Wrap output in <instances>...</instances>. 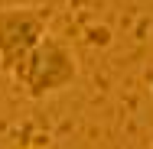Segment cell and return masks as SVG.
Instances as JSON below:
<instances>
[{
	"instance_id": "obj_1",
	"label": "cell",
	"mask_w": 153,
	"mask_h": 149,
	"mask_svg": "<svg viewBox=\"0 0 153 149\" xmlns=\"http://www.w3.org/2000/svg\"><path fill=\"white\" fill-rule=\"evenodd\" d=\"M75 78H78V59H75L72 46L59 36H49V32L33 46V52L10 75V81L33 101H42L49 94L72 88Z\"/></svg>"
},
{
	"instance_id": "obj_2",
	"label": "cell",
	"mask_w": 153,
	"mask_h": 149,
	"mask_svg": "<svg viewBox=\"0 0 153 149\" xmlns=\"http://www.w3.org/2000/svg\"><path fill=\"white\" fill-rule=\"evenodd\" d=\"M46 32H49V20L42 10L0 7V71L10 78Z\"/></svg>"
}]
</instances>
